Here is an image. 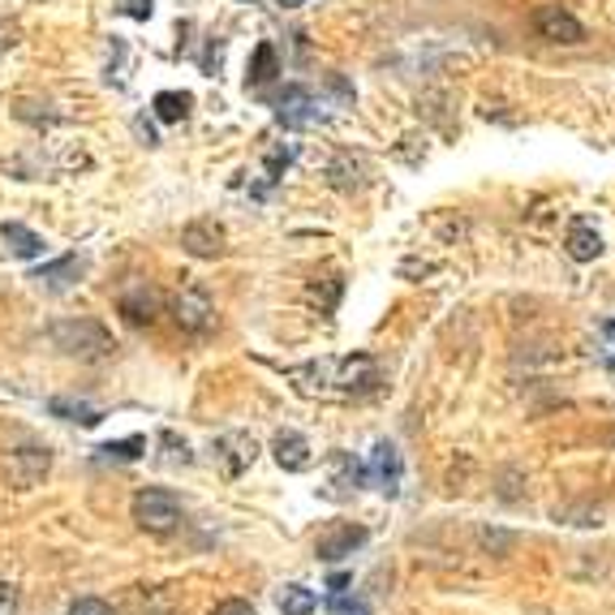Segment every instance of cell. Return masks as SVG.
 Wrapping results in <instances>:
<instances>
[{
  "instance_id": "obj_1",
  "label": "cell",
  "mask_w": 615,
  "mask_h": 615,
  "mask_svg": "<svg viewBox=\"0 0 615 615\" xmlns=\"http://www.w3.org/2000/svg\"><path fill=\"white\" fill-rule=\"evenodd\" d=\"M285 379H289L301 396L349 400V396H366V391L379 388V366H375V357H366V354L319 357V361H306V366H289Z\"/></svg>"
},
{
  "instance_id": "obj_21",
  "label": "cell",
  "mask_w": 615,
  "mask_h": 615,
  "mask_svg": "<svg viewBox=\"0 0 615 615\" xmlns=\"http://www.w3.org/2000/svg\"><path fill=\"white\" fill-rule=\"evenodd\" d=\"M315 607H319L315 589H306V585H285L280 589V612L285 615H315Z\"/></svg>"
},
{
  "instance_id": "obj_25",
  "label": "cell",
  "mask_w": 615,
  "mask_h": 615,
  "mask_svg": "<svg viewBox=\"0 0 615 615\" xmlns=\"http://www.w3.org/2000/svg\"><path fill=\"white\" fill-rule=\"evenodd\" d=\"M69 615H117L103 598H78L73 607H69Z\"/></svg>"
},
{
  "instance_id": "obj_31",
  "label": "cell",
  "mask_w": 615,
  "mask_h": 615,
  "mask_svg": "<svg viewBox=\"0 0 615 615\" xmlns=\"http://www.w3.org/2000/svg\"><path fill=\"white\" fill-rule=\"evenodd\" d=\"M607 331H612V336H615V324H607Z\"/></svg>"
},
{
  "instance_id": "obj_10",
  "label": "cell",
  "mask_w": 615,
  "mask_h": 615,
  "mask_svg": "<svg viewBox=\"0 0 615 615\" xmlns=\"http://www.w3.org/2000/svg\"><path fill=\"white\" fill-rule=\"evenodd\" d=\"M271 453H276V465H280L285 474H306V469L315 465V453H310L306 435H297V430H280V435L271 439Z\"/></svg>"
},
{
  "instance_id": "obj_12",
  "label": "cell",
  "mask_w": 615,
  "mask_h": 615,
  "mask_svg": "<svg viewBox=\"0 0 615 615\" xmlns=\"http://www.w3.org/2000/svg\"><path fill=\"white\" fill-rule=\"evenodd\" d=\"M216 453H220V460H225V474H232V478H237V474H246V469L255 465L259 444H255L250 435H241V430H237V435H225V439L216 444Z\"/></svg>"
},
{
  "instance_id": "obj_17",
  "label": "cell",
  "mask_w": 615,
  "mask_h": 615,
  "mask_svg": "<svg viewBox=\"0 0 615 615\" xmlns=\"http://www.w3.org/2000/svg\"><path fill=\"white\" fill-rule=\"evenodd\" d=\"M366 483V465H357L349 453H331V495L340 499V495H349V490H357V486Z\"/></svg>"
},
{
  "instance_id": "obj_32",
  "label": "cell",
  "mask_w": 615,
  "mask_h": 615,
  "mask_svg": "<svg viewBox=\"0 0 615 615\" xmlns=\"http://www.w3.org/2000/svg\"><path fill=\"white\" fill-rule=\"evenodd\" d=\"M331 615H349V612H331Z\"/></svg>"
},
{
  "instance_id": "obj_28",
  "label": "cell",
  "mask_w": 615,
  "mask_h": 615,
  "mask_svg": "<svg viewBox=\"0 0 615 615\" xmlns=\"http://www.w3.org/2000/svg\"><path fill=\"white\" fill-rule=\"evenodd\" d=\"M4 612H13V589L9 585H0V615Z\"/></svg>"
},
{
  "instance_id": "obj_6",
  "label": "cell",
  "mask_w": 615,
  "mask_h": 615,
  "mask_svg": "<svg viewBox=\"0 0 615 615\" xmlns=\"http://www.w3.org/2000/svg\"><path fill=\"white\" fill-rule=\"evenodd\" d=\"M48 469H52V453H48V448H18V453L9 456V465H4L13 490H31V486H39Z\"/></svg>"
},
{
  "instance_id": "obj_15",
  "label": "cell",
  "mask_w": 615,
  "mask_h": 615,
  "mask_svg": "<svg viewBox=\"0 0 615 615\" xmlns=\"http://www.w3.org/2000/svg\"><path fill=\"white\" fill-rule=\"evenodd\" d=\"M87 271V259H78V255H66V259L48 262V267H39L31 280H39V285H48V289H66V285H73L78 276Z\"/></svg>"
},
{
  "instance_id": "obj_16",
  "label": "cell",
  "mask_w": 615,
  "mask_h": 615,
  "mask_svg": "<svg viewBox=\"0 0 615 615\" xmlns=\"http://www.w3.org/2000/svg\"><path fill=\"white\" fill-rule=\"evenodd\" d=\"M121 315H126V319H133V324H151V319L160 315V292L147 289V285L130 289L126 297H121Z\"/></svg>"
},
{
  "instance_id": "obj_7",
  "label": "cell",
  "mask_w": 615,
  "mask_h": 615,
  "mask_svg": "<svg viewBox=\"0 0 615 615\" xmlns=\"http://www.w3.org/2000/svg\"><path fill=\"white\" fill-rule=\"evenodd\" d=\"M366 543V529L361 525H354V520H331L324 534H319V543H315V550H319V559H327V564H336V559H345V555H354L357 547Z\"/></svg>"
},
{
  "instance_id": "obj_23",
  "label": "cell",
  "mask_w": 615,
  "mask_h": 615,
  "mask_svg": "<svg viewBox=\"0 0 615 615\" xmlns=\"http://www.w3.org/2000/svg\"><path fill=\"white\" fill-rule=\"evenodd\" d=\"M18 43H22V27H18L13 18H4V13H0V57H9Z\"/></svg>"
},
{
  "instance_id": "obj_13",
  "label": "cell",
  "mask_w": 615,
  "mask_h": 615,
  "mask_svg": "<svg viewBox=\"0 0 615 615\" xmlns=\"http://www.w3.org/2000/svg\"><path fill=\"white\" fill-rule=\"evenodd\" d=\"M564 250H568V259L594 262L598 255H603V237L594 232V225H589V220H573L568 237H564Z\"/></svg>"
},
{
  "instance_id": "obj_29",
  "label": "cell",
  "mask_w": 615,
  "mask_h": 615,
  "mask_svg": "<svg viewBox=\"0 0 615 615\" xmlns=\"http://www.w3.org/2000/svg\"><path fill=\"white\" fill-rule=\"evenodd\" d=\"M280 4H285V9H297V4H306V0H280Z\"/></svg>"
},
{
  "instance_id": "obj_27",
  "label": "cell",
  "mask_w": 615,
  "mask_h": 615,
  "mask_svg": "<svg viewBox=\"0 0 615 615\" xmlns=\"http://www.w3.org/2000/svg\"><path fill=\"white\" fill-rule=\"evenodd\" d=\"M327 589H331V594H345V589H349V577H345V573H336V577L327 582Z\"/></svg>"
},
{
  "instance_id": "obj_14",
  "label": "cell",
  "mask_w": 615,
  "mask_h": 615,
  "mask_svg": "<svg viewBox=\"0 0 615 615\" xmlns=\"http://www.w3.org/2000/svg\"><path fill=\"white\" fill-rule=\"evenodd\" d=\"M0 237H4V246H9L13 259H39V255H43V237L31 232L27 225H18V220H4V225H0Z\"/></svg>"
},
{
  "instance_id": "obj_3",
  "label": "cell",
  "mask_w": 615,
  "mask_h": 615,
  "mask_svg": "<svg viewBox=\"0 0 615 615\" xmlns=\"http://www.w3.org/2000/svg\"><path fill=\"white\" fill-rule=\"evenodd\" d=\"M130 513H133V520H138V529H142V534H156V538L177 534V525H181V504H177V495L163 490V486H142V490L133 495Z\"/></svg>"
},
{
  "instance_id": "obj_18",
  "label": "cell",
  "mask_w": 615,
  "mask_h": 615,
  "mask_svg": "<svg viewBox=\"0 0 615 615\" xmlns=\"http://www.w3.org/2000/svg\"><path fill=\"white\" fill-rule=\"evenodd\" d=\"M48 409H52L57 418L78 421V426H99V421H103V409L91 405V400H78V396H57Z\"/></svg>"
},
{
  "instance_id": "obj_24",
  "label": "cell",
  "mask_w": 615,
  "mask_h": 615,
  "mask_svg": "<svg viewBox=\"0 0 615 615\" xmlns=\"http://www.w3.org/2000/svg\"><path fill=\"white\" fill-rule=\"evenodd\" d=\"M117 13H126L133 22H147L156 13V0H117Z\"/></svg>"
},
{
  "instance_id": "obj_9",
  "label": "cell",
  "mask_w": 615,
  "mask_h": 615,
  "mask_svg": "<svg viewBox=\"0 0 615 615\" xmlns=\"http://www.w3.org/2000/svg\"><path fill=\"white\" fill-rule=\"evenodd\" d=\"M177 324L186 327V331H195V336H202L207 327L216 324V306H211V297L202 289H186L181 297H177Z\"/></svg>"
},
{
  "instance_id": "obj_2",
  "label": "cell",
  "mask_w": 615,
  "mask_h": 615,
  "mask_svg": "<svg viewBox=\"0 0 615 615\" xmlns=\"http://www.w3.org/2000/svg\"><path fill=\"white\" fill-rule=\"evenodd\" d=\"M52 345L66 349L69 357H82V361H108L117 354L112 331L96 319H57L52 324Z\"/></svg>"
},
{
  "instance_id": "obj_22",
  "label": "cell",
  "mask_w": 615,
  "mask_h": 615,
  "mask_svg": "<svg viewBox=\"0 0 615 615\" xmlns=\"http://www.w3.org/2000/svg\"><path fill=\"white\" fill-rule=\"evenodd\" d=\"M99 453H103V456H121V460H138V456L147 453V439H142V435H133V439H121V444H103Z\"/></svg>"
},
{
  "instance_id": "obj_5",
  "label": "cell",
  "mask_w": 615,
  "mask_h": 615,
  "mask_svg": "<svg viewBox=\"0 0 615 615\" xmlns=\"http://www.w3.org/2000/svg\"><path fill=\"white\" fill-rule=\"evenodd\" d=\"M400 478H405V465H400L396 444L379 439L375 453H370V460H366V483H375L391 499V495H400Z\"/></svg>"
},
{
  "instance_id": "obj_11",
  "label": "cell",
  "mask_w": 615,
  "mask_h": 615,
  "mask_svg": "<svg viewBox=\"0 0 615 615\" xmlns=\"http://www.w3.org/2000/svg\"><path fill=\"white\" fill-rule=\"evenodd\" d=\"M181 246L195 259H216L225 250V228L216 225V220H195V225H186V232H181Z\"/></svg>"
},
{
  "instance_id": "obj_20",
  "label": "cell",
  "mask_w": 615,
  "mask_h": 615,
  "mask_svg": "<svg viewBox=\"0 0 615 615\" xmlns=\"http://www.w3.org/2000/svg\"><path fill=\"white\" fill-rule=\"evenodd\" d=\"M276 73H280V69H276V48H271V43H259V48H255V66L246 73V87L259 91V87H267Z\"/></svg>"
},
{
  "instance_id": "obj_33",
  "label": "cell",
  "mask_w": 615,
  "mask_h": 615,
  "mask_svg": "<svg viewBox=\"0 0 615 615\" xmlns=\"http://www.w3.org/2000/svg\"><path fill=\"white\" fill-rule=\"evenodd\" d=\"M612 370H615V357H612Z\"/></svg>"
},
{
  "instance_id": "obj_30",
  "label": "cell",
  "mask_w": 615,
  "mask_h": 615,
  "mask_svg": "<svg viewBox=\"0 0 615 615\" xmlns=\"http://www.w3.org/2000/svg\"><path fill=\"white\" fill-rule=\"evenodd\" d=\"M241 4H259V0H241Z\"/></svg>"
},
{
  "instance_id": "obj_19",
  "label": "cell",
  "mask_w": 615,
  "mask_h": 615,
  "mask_svg": "<svg viewBox=\"0 0 615 615\" xmlns=\"http://www.w3.org/2000/svg\"><path fill=\"white\" fill-rule=\"evenodd\" d=\"M190 108H195V96H186V91H160V96H156V117L168 121V126L186 121Z\"/></svg>"
},
{
  "instance_id": "obj_8",
  "label": "cell",
  "mask_w": 615,
  "mask_h": 615,
  "mask_svg": "<svg viewBox=\"0 0 615 615\" xmlns=\"http://www.w3.org/2000/svg\"><path fill=\"white\" fill-rule=\"evenodd\" d=\"M276 117H280V126H289V130H301V126L319 121L315 91H310V87H285V96L276 99Z\"/></svg>"
},
{
  "instance_id": "obj_26",
  "label": "cell",
  "mask_w": 615,
  "mask_h": 615,
  "mask_svg": "<svg viewBox=\"0 0 615 615\" xmlns=\"http://www.w3.org/2000/svg\"><path fill=\"white\" fill-rule=\"evenodd\" d=\"M211 615H255V607H250L246 598H225V603H216V612Z\"/></svg>"
},
{
  "instance_id": "obj_4",
  "label": "cell",
  "mask_w": 615,
  "mask_h": 615,
  "mask_svg": "<svg viewBox=\"0 0 615 615\" xmlns=\"http://www.w3.org/2000/svg\"><path fill=\"white\" fill-rule=\"evenodd\" d=\"M529 27H534L538 39H547V43H582L585 39V27L564 9V4H543V9H534Z\"/></svg>"
}]
</instances>
